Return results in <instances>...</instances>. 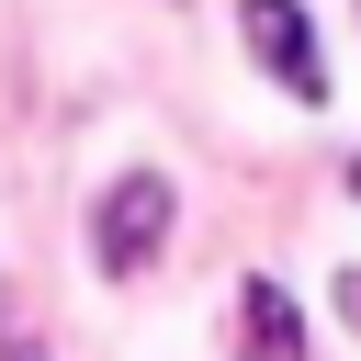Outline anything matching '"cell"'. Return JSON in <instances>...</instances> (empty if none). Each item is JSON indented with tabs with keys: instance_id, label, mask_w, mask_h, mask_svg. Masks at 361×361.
<instances>
[{
	"instance_id": "6da1fadb",
	"label": "cell",
	"mask_w": 361,
	"mask_h": 361,
	"mask_svg": "<svg viewBox=\"0 0 361 361\" xmlns=\"http://www.w3.org/2000/svg\"><path fill=\"white\" fill-rule=\"evenodd\" d=\"M169 214H180V192H169L158 169H124V180L102 192V214H90V259H102L113 282H135V271L169 248Z\"/></svg>"
},
{
	"instance_id": "7a4b0ae2",
	"label": "cell",
	"mask_w": 361,
	"mask_h": 361,
	"mask_svg": "<svg viewBox=\"0 0 361 361\" xmlns=\"http://www.w3.org/2000/svg\"><path fill=\"white\" fill-rule=\"evenodd\" d=\"M237 34H248V56H259L293 102H327V56H316L305 0H237Z\"/></svg>"
},
{
	"instance_id": "3957f363",
	"label": "cell",
	"mask_w": 361,
	"mask_h": 361,
	"mask_svg": "<svg viewBox=\"0 0 361 361\" xmlns=\"http://www.w3.org/2000/svg\"><path fill=\"white\" fill-rule=\"evenodd\" d=\"M237 361H305V316H293V293L271 282V271H248L237 282Z\"/></svg>"
},
{
	"instance_id": "277c9868",
	"label": "cell",
	"mask_w": 361,
	"mask_h": 361,
	"mask_svg": "<svg viewBox=\"0 0 361 361\" xmlns=\"http://www.w3.org/2000/svg\"><path fill=\"white\" fill-rule=\"evenodd\" d=\"M338 316H350V327H361V259H350V271H338Z\"/></svg>"
},
{
	"instance_id": "5b68a950",
	"label": "cell",
	"mask_w": 361,
	"mask_h": 361,
	"mask_svg": "<svg viewBox=\"0 0 361 361\" xmlns=\"http://www.w3.org/2000/svg\"><path fill=\"white\" fill-rule=\"evenodd\" d=\"M0 361H45V350H34V338H11V350H0Z\"/></svg>"
},
{
	"instance_id": "8992f818",
	"label": "cell",
	"mask_w": 361,
	"mask_h": 361,
	"mask_svg": "<svg viewBox=\"0 0 361 361\" xmlns=\"http://www.w3.org/2000/svg\"><path fill=\"white\" fill-rule=\"evenodd\" d=\"M350 192H361V158H350Z\"/></svg>"
}]
</instances>
